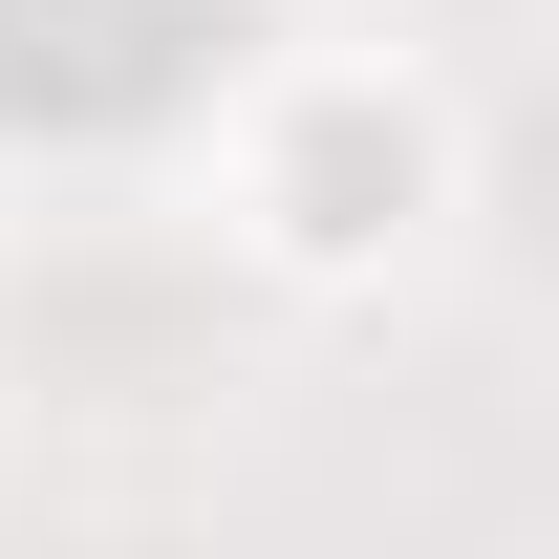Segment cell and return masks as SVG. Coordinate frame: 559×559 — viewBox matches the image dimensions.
<instances>
[{"mask_svg": "<svg viewBox=\"0 0 559 559\" xmlns=\"http://www.w3.org/2000/svg\"><path fill=\"white\" fill-rule=\"evenodd\" d=\"M388 215H409V130H366V108H323V151H301V215H280V237H301V259H366Z\"/></svg>", "mask_w": 559, "mask_h": 559, "instance_id": "cell-1", "label": "cell"}]
</instances>
